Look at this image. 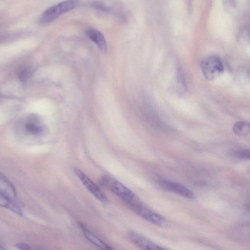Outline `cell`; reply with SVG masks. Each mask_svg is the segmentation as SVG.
I'll list each match as a JSON object with an SVG mask.
<instances>
[{"label": "cell", "mask_w": 250, "mask_h": 250, "mask_svg": "<svg viewBox=\"0 0 250 250\" xmlns=\"http://www.w3.org/2000/svg\"><path fill=\"white\" fill-rule=\"evenodd\" d=\"M100 183L103 187L119 197L128 206L139 200L135 193L113 178L104 176L100 180Z\"/></svg>", "instance_id": "1"}, {"label": "cell", "mask_w": 250, "mask_h": 250, "mask_svg": "<svg viewBox=\"0 0 250 250\" xmlns=\"http://www.w3.org/2000/svg\"><path fill=\"white\" fill-rule=\"evenodd\" d=\"M201 69L204 77L207 80L211 81L223 73L224 66L219 58L215 56H209L202 61Z\"/></svg>", "instance_id": "2"}, {"label": "cell", "mask_w": 250, "mask_h": 250, "mask_svg": "<svg viewBox=\"0 0 250 250\" xmlns=\"http://www.w3.org/2000/svg\"><path fill=\"white\" fill-rule=\"evenodd\" d=\"M129 206L137 214L153 224L161 227L168 226V222L164 217L146 208L139 201Z\"/></svg>", "instance_id": "3"}, {"label": "cell", "mask_w": 250, "mask_h": 250, "mask_svg": "<svg viewBox=\"0 0 250 250\" xmlns=\"http://www.w3.org/2000/svg\"><path fill=\"white\" fill-rule=\"evenodd\" d=\"M77 5L74 0H66L53 5L46 9L41 15L40 21L42 23L50 22L62 14L73 9Z\"/></svg>", "instance_id": "4"}, {"label": "cell", "mask_w": 250, "mask_h": 250, "mask_svg": "<svg viewBox=\"0 0 250 250\" xmlns=\"http://www.w3.org/2000/svg\"><path fill=\"white\" fill-rule=\"evenodd\" d=\"M74 170L75 175L81 181L84 187L96 198L104 203H105L108 202V199L106 196L101 190L100 188L84 173L77 168H75Z\"/></svg>", "instance_id": "5"}, {"label": "cell", "mask_w": 250, "mask_h": 250, "mask_svg": "<svg viewBox=\"0 0 250 250\" xmlns=\"http://www.w3.org/2000/svg\"><path fill=\"white\" fill-rule=\"evenodd\" d=\"M159 183L163 188L183 197L189 199H194L195 198V195L192 191L180 183L164 179H160Z\"/></svg>", "instance_id": "6"}, {"label": "cell", "mask_w": 250, "mask_h": 250, "mask_svg": "<svg viewBox=\"0 0 250 250\" xmlns=\"http://www.w3.org/2000/svg\"><path fill=\"white\" fill-rule=\"evenodd\" d=\"M130 240L142 250H169L135 232L129 234Z\"/></svg>", "instance_id": "7"}, {"label": "cell", "mask_w": 250, "mask_h": 250, "mask_svg": "<svg viewBox=\"0 0 250 250\" xmlns=\"http://www.w3.org/2000/svg\"><path fill=\"white\" fill-rule=\"evenodd\" d=\"M86 34L96 44L101 50L102 51L106 50V42L101 32L93 28H89L86 30Z\"/></svg>", "instance_id": "8"}, {"label": "cell", "mask_w": 250, "mask_h": 250, "mask_svg": "<svg viewBox=\"0 0 250 250\" xmlns=\"http://www.w3.org/2000/svg\"><path fill=\"white\" fill-rule=\"evenodd\" d=\"M0 207L8 208L19 215L21 214V210L18 202L7 195L0 192Z\"/></svg>", "instance_id": "9"}, {"label": "cell", "mask_w": 250, "mask_h": 250, "mask_svg": "<svg viewBox=\"0 0 250 250\" xmlns=\"http://www.w3.org/2000/svg\"><path fill=\"white\" fill-rule=\"evenodd\" d=\"M0 192L15 199L16 192L12 182L3 174L0 172Z\"/></svg>", "instance_id": "10"}, {"label": "cell", "mask_w": 250, "mask_h": 250, "mask_svg": "<svg viewBox=\"0 0 250 250\" xmlns=\"http://www.w3.org/2000/svg\"><path fill=\"white\" fill-rule=\"evenodd\" d=\"M25 131L29 134L33 136H39L44 131V126L40 123L39 121L34 118L29 119L24 125Z\"/></svg>", "instance_id": "11"}, {"label": "cell", "mask_w": 250, "mask_h": 250, "mask_svg": "<svg viewBox=\"0 0 250 250\" xmlns=\"http://www.w3.org/2000/svg\"><path fill=\"white\" fill-rule=\"evenodd\" d=\"M82 229L84 235L87 240L101 250H114L109 245L106 244L88 229L83 227H82Z\"/></svg>", "instance_id": "12"}, {"label": "cell", "mask_w": 250, "mask_h": 250, "mask_svg": "<svg viewBox=\"0 0 250 250\" xmlns=\"http://www.w3.org/2000/svg\"><path fill=\"white\" fill-rule=\"evenodd\" d=\"M232 131L239 136L247 135L250 131V123L246 121H238L233 125Z\"/></svg>", "instance_id": "13"}, {"label": "cell", "mask_w": 250, "mask_h": 250, "mask_svg": "<svg viewBox=\"0 0 250 250\" xmlns=\"http://www.w3.org/2000/svg\"><path fill=\"white\" fill-rule=\"evenodd\" d=\"M231 155L237 159L242 160H248L250 158L249 150L245 148L235 149L231 151Z\"/></svg>", "instance_id": "14"}, {"label": "cell", "mask_w": 250, "mask_h": 250, "mask_svg": "<svg viewBox=\"0 0 250 250\" xmlns=\"http://www.w3.org/2000/svg\"><path fill=\"white\" fill-rule=\"evenodd\" d=\"M19 78L21 82H26L30 75V70L27 67L21 68L19 72Z\"/></svg>", "instance_id": "15"}, {"label": "cell", "mask_w": 250, "mask_h": 250, "mask_svg": "<svg viewBox=\"0 0 250 250\" xmlns=\"http://www.w3.org/2000/svg\"><path fill=\"white\" fill-rule=\"evenodd\" d=\"M16 247L20 250H30V246L27 243L19 242L16 244Z\"/></svg>", "instance_id": "16"}, {"label": "cell", "mask_w": 250, "mask_h": 250, "mask_svg": "<svg viewBox=\"0 0 250 250\" xmlns=\"http://www.w3.org/2000/svg\"><path fill=\"white\" fill-rule=\"evenodd\" d=\"M0 250H6L5 248L0 245Z\"/></svg>", "instance_id": "17"}]
</instances>
